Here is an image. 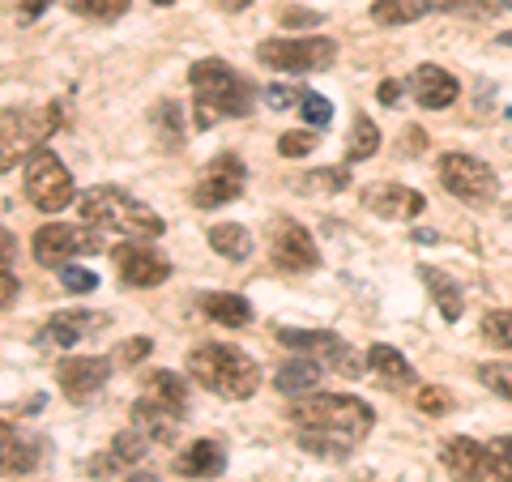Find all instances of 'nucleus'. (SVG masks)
Listing matches in <instances>:
<instances>
[{"instance_id":"obj_40","label":"nucleus","mask_w":512,"mask_h":482,"mask_svg":"<svg viewBox=\"0 0 512 482\" xmlns=\"http://www.w3.org/2000/svg\"><path fill=\"white\" fill-rule=\"evenodd\" d=\"M128 0H69L73 13H94V18H111V13H124Z\"/></svg>"},{"instance_id":"obj_5","label":"nucleus","mask_w":512,"mask_h":482,"mask_svg":"<svg viewBox=\"0 0 512 482\" xmlns=\"http://www.w3.org/2000/svg\"><path fill=\"white\" fill-rule=\"evenodd\" d=\"M56 124H60L56 107L5 111V116H0V171H13L22 158L43 150V141L56 133Z\"/></svg>"},{"instance_id":"obj_6","label":"nucleus","mask_w":512,"mask_h":482,"mask_svg":"<svg viewBox=\"0 0 512 482\" xmlns=\"http://www.w3.org/2000/svg\"><path fill=\"white\" fill-rule=\"evenodd\" d=\"M30 252H35L39 265L64 269L77 256L103 252V239H99V227H90V222H47V227L30 235Z\"/></svg>"},{"instance_id":"obj_45","label":"nucleus","mask_w":512,"mask_h":482,"mask_svg":"<svg viewBox=\"0 0 512 482\" xmlns=\"http://www.w3.org/2000/svg\"><path fill=\"white\" fill-rule=\"evenodd\" d=\"M261 99H265L269 107H291V103H295V94L286 90V86H265V90H261ZM295 107H299V103H295Z\"/></svg>"},{"instance_id":"obj_39","label":"nucleus","mask_w":512,"mask_h":482,"mask_svg":"<svg viewBox=\"0 0 512 482\" xmlns=\"http://www.w3.org/2000/svg\"><path fill=\"white\" fill-rule=\"evenodd\" d=\"M419 410H423V414H431V419H440V414L453 410V397H448L444 389H436V384H431V389H419Z\"/></svg>"},{"instance_id":"obj_18","label":"nucleus","mask_w":512,"mask_h":482,"mask_svg":"<svg viewBox=\"0 0 512 482\" xmlns=\"http://www.w3.org/2000/svg\"><path fill=\"white\" fill-rule=\"evenodd\" d=\"M180 419H184V410H175V406H167V401H158L150 393L141 401H133V427L146 431L154 444H171L175 436H180Z\"/></svg>"},{"instance_id":"obj_14","label":"nucleus","mask_w":512,"mask_h":482,"mask_svg":"<svg viewBox=\"0 0 512 482\" xmlns=\"http://www.w3.org/2000/svg\"><path fill=\"white\" fill-rule=\"evenodd\" d=\"M269 256H274V265L282 273H312L320 265V248L316 239L299 227V222L282 218L274 222V239H269Z\"/></svg>"},{"instance_id":"obj_29","label":"nucleus","mask_w":512,"mask_h":482,"mask_svg":"<svg viewBox=\"0 0 512 482\" xmlns=\"http://www.w3.org/2000/svg\"><path fill=\"white\" fill-rule=\"evenodd\" d=\"M146 393L150 397H158V401H167V406H175V410H188V380L180 376V372H154V376H146Z\"/></svg>"},{"instance_id":"obj_33","label":"nucleus","mask_w":512,"mask_h":482,"mask_svg":"<svg viewBox=\"0 0 512 482\" xmlns=\"http://www.w3.org/2000/svg\"><path fill=\"white\" fill-rule=\"evenodd\" d=\"M60 286H64L69 295H90L94 286H99V273L82 269V265H64V269H60Z\"/></svg>"},{"instance_id":"obj_30","label":"nucleus","mask_w":512,"mask_h":482,"mask_svg":"<svg viewBox=\"0 0 512 482\" xmlns=\"http://www.w3.org/2000/svg\"><path fill=\"white\" fill-rule=\"evenodd\" d=\"M150 436H146V431H137V427H128V431H120V436L116 440H111V448H107V457L111 461H116V465H137L141 457H146L150 453Z\"/></svg>"},{"instance_id":"obj_12","label":"nucleus","mask_w":512,"mask_h":482,"mask_svg":"<svg viewBox=\"0 0 512 482\" xmlns=\"http://www.w3.org/2000/svg\"><path fill=\"white\" fill-rule=\"evenodd\" d=\"M440 457L461 482H508L500 457L491 453V444H478L470 436H448Z\"/></svg>"},{"instance_id":"obj_20","label":"nucleus","mask_w":512,"mask_h":482,"mask_svg":"<svg viewBox=\"0 0 512 482\" xmlns=\"http://www.w3.org/2000/svg\"><path fill=\"white\" fill-rule=\"evenodd\" d=\"M466 0H372V18L380 26H410L427 18V13H444V9H461Z\"/></svg>"},{"instance_id":"obj_47","label":"nucleus","mask_w":512,"mask_h":482,"mask_svg":"<svg viewBox=\"0 0 512 482\" xmlns=\"http://www.w3.org/2000/svg\"><path fill=\"white\" fill-rule=\"evenodd\" d=\"M47 5H52V0H22V18H26V22H35Z\"/></svg>"},{"instance_id":"obj_28","label":"nucleus","mask_w":512,"mask_h":482,"mask_svg":"<svg viewBox=\"0 0 512 482\" xmlns=\"http://www.w3.org/2000/svg\"><path fill=\"white\" fill-rule=\"evenodd\" d=\"M380 150V128L372 116H355V124H350V141H346V158L350 163H363V158H372Z\"/></svg>"},{"instance_id":"obj_46","label":"nucleus","mask_w":512,"mask_h":482,"mask_svg":"<svg viewBox=\"0 0 512 482\" xmlns=\"http://www.w3.org/2000/svg\"><path fill=\"white\" fill-rule=\"evenodd\" d=\"M376 94H380V103H389V107H393L397 99H402V82H380Z\"/></svg>"},{"instance_id":"obj_23","label":"nucleus","mask_w":512,"mask_h":482,"mask_svg":"<svg viewBox=\"0 0 512 482\" xmlns=\"http://www.w3.org/2000/svg\"><path fill=\"white\" fill-rule=\"evenodd\" d=\"M320 376H325V367H320L316 359H308V355H299V359L278 367L274 384H278V393H286V397H303V393H316Z\"/></svg>"},{"instance_id":"obj_9","label":"nucleus","mask_w":512,"mask_h":482,"mask_svg":"<svg viewBox=\"0 0 512 482\" xmlns=\"http://www.w3.org/2000/svg\"><path fill=\"white\" fill-rule=\"evenodd\" d=\"M278 342L291 346L295 355H308L316 359L320 367H333V372H342L355 380L367 359H359V350H350V342H342L338 333H320V329H278Z\"/></svg>"},{"instance_id":"obj_44","label":"nucleus","mask_w":512,"mask_h":482,"mask_svg":"<svg viewBox=\"0 0 512 482\" xmlns=\"http://www.w3.org/2000/svg\"><path fill=\"white\" fill-rule=\"evenodd\" d=\"M491 453L500 457L504 474H508V482H512V436H495V440H491Z\"/></svg>"},{"instance_id":"obj_42","label":"nucleus","mask_w":512,"mask_h":482,"mask_svg":"<svg viewBox=\"0 0 512 482\" xmlns=\"http://www.w3.org/2000/svg\"><path fill=\"white\" fill-rule=\"evenodd\" d=\"M150 337H128V346L120 350V363H141V359H146L150 355Z\"/></svg>"},{"instance_id":"obj_51","label":"nucleus","mask_w":512,"mask_h":482,"mask_svg":"<svg viewBox=\"0 0 512 482\" xmlns=\"http://www.w3.org/2000/svg\"><path fill=\"white\" fill-rule=\"evenodd\" d=\"M120 482H158L154 474H128V478H120Z\"/></svg>"},{"instance_id":"obj_19","label":"nucleus","mask_w":512,"mask_h":482,"mask_svg":"<svg viewBox=\"0 0 512 482\" xmlns=\"http://www.w3.org/2000/svg\"><path fill=\"white\" fill-rule=\"evenodd\" d=\"M94 325H99V320H94L90 312L69 308V312H56L52 320H47V325L39 329L35 342H39V346H47V350H69V346L82 342V337H86Z\"/></svg>"},{"instance_id":"obj_21","label":"nucleus","mask_w":512,"mask_h":482,"mask_svg":"<svg viewBox=\"0 0 512 482\" xmlns=\"http://www.w3.org/2000/svg\"><path fill=\"white\" fill-rule=\"evenodd\" d=\"M222 470H227V448L218 440H192L175 457V474H184V478H218Z\"/></svg>"},{"instance_id":"obj_43","label":"nucleus","mask_w":512,"mask_h":482,"mask_svg":"<svg viewBox=\"0 0 512 482\" xmlns=\"http://www.w3.org/2000/svg\"><path fill=\"white\" fill-rule=\"evenodd\" d=\"M282 26H291V30H299V26H320V13H312V9H286V13H282Z\"/></svg>"},{"instance_id":"obj_4","label":"nucleus","mask_w":512,"mask_h":482,"mask_svg":"<svg viewBox=\"0 0 512 482\" xmlns=\"http://www.w3.org/2000/svg\"><path fill=\"white\" fill-rule=\"evenodd\" d=\"M77 210H82V222H90V227L120 231L128 239H158L167 231V222L158 218L150 205H141L137 197H128L124 188H111V184L90 188Z\"/></svg>"},{"instance_id":"obj_8","label":"nucleus","mask_w":512,"mask_h":482,"mask_svg":"<svg viewBox=\"0 0 512 482\" xmlns=\"http://www.w3.org/2000/svg\"><path fill=\"white\" fill-rule=\"evenodd\" d=\"M22 184H26V201L43 214H60L73 205V175L64 171V163L52 150H35L26 158Z\"/></svg>"},{"instance_id":"obj_52","label":"nucleus","mask_w":512,"mask_h":482,"mask_svg":"<svg viewBox=\"0 0 512 482\" xmlns=\"http://www.w3.org/2000/svg\"><path fill=\"white\" fill-rule=\"evenodd\" d=\"M500 43H504V47H512V30H508V35H500Z\"/></svg>"},{"instance_id":"obj_10","label":"nucleus","mask_w":512,"mask_h":482,"mask_svg":"<svg viewBox=\"0 0 512 482\" xmlns=\"http://www.w3.org/2000/svg\"><path fill=\"white\" fill-rule=\"evenodd\" d=\"M436 171H440V184L461 201H495V192H500V175L474 154L448 150V154H440Z\"/></svg>"},{"instance_id":"obj_22","label":"nucleus","mask_w":512,"mask_h":482,"mask_svg":"<svg viewBox=\"0 0 512 482\" xmlns=\"http://www.w3.org/2000/svg\"><path fill=\"white\" fill-rule=\"evenodd\" d=\"M367 372H372L380 384H389V389H410V384H414L410 359L402 355V350L384 346V342H376L372 350H367Z\"/></svg>"},{"instance_id":"obj_34","label":"nucleus","mask_w":512,"mask_h":482,"mask_svg":"<svg viewBox=\"0 0 512 482\" xmlns=\"http://www.w3.org/2000/svg\"><path fill=\"white\" fill-rule=\"evenodd\" d=\"M483 337L495 346L512 350V312H487L483 316Z\"/></svg>"},{"instance_id":"obj_24","label":"nucleus","mask_w":512,"mask_h":482,"mask_svg":"<svg viewBox=\"0 0 512 482\" xmlns=\"http://www.w3.org/2000/svg\"><path fill=\"white\" fill-rule=\"evenodd\" d=\"M39 465V444L0 427V474H30Z\"/></svg>"},{"instance_id":"obj_35","label":"nucleus","mask_w":512,"mask_h":482,"mask_svg":"<svg viewBox=\"0 0 512 482\" xmlns=\"http://www.w3.org/2000/svg\"><path fill=\"white\" fill-rule=\"evenodd\" d=\"M478 376H483L487 389H495L500 397L512 401V363H483L478 367Z\"/></svg>"},{"instance_id":"obj_1","label":"nucleus","mask_w":512,"mask_h":482,"mask_svg":"<svg viewBox=\"0 0 512 482\" xmlns=\"http://www.w3.org/2000/svg\"><path fill=\"white\" fill-rule=\"evenodd\" d=\"M286 419H291L295 431H316V436H333L355 448L359 440H367V431L376 427V414L367 401L359 397H346V393H312L295 401L291 410H286Z\"/></svg>"},{"instance_id":"obj_3","label":"nucleus","mask_w":512,"mask_h":482,"mask_svg":"<svg viewBox=\"0 0 512 482\" xmlns=\"http://www.w3.org/2000/svg\"><path fill=\"white\" fill-rule=\"evenodd\" d=\"M188 86H192V94H197V124L201 128H210L222 116H248L252 99H256L252 82H244L227 60H214V56L192 64Z\"/></svg>"},{"instance_id":"obj_11","label":"nucleus","mask_w":512,"mask_h":482,"mask_svg":"<svg viewBox=\"0 0 512 482\" xmlns=\"http://www.w3.org/2000/svg\"><path fill=\"white\" fill-rule=\"evenodd\" d=\"M248 171L235 154H218L210 167L201 171V180L192 184V205L197 210H218V205H231L235 197H244Z\"/></svg>"},{"instance_id":"obj_48","label":"nucleus","mask_w":512,"mask_h":482,"mask_svg":"<svg viewBox=\"0 0 512 482\" xmlns=\"http://www.w3.org/2000/svg\"><path fill=\"white\" fill-rule=\"evenodd\" d=\"M13 252H18V244H13V235L0 227V261H9V265H13Z\"/></svg>"},{"instance_id":"obj_15","label":"nucleus","mask_w":512,"mask_h":482,"mask_svg":"<svg viewBox=\"0 0 512 482\" xmlns=\"http://www.w3.org/2000/svg\"><path fill=\"white\" fill-rule=\"evenodd\" d=\"M359 201H363L376 218H389V222H414V218L427 210V197H423V192H414V188H406V184H389V180L367 184V188L359 192Z\"/></svg>"},{"instance_id":"obj_25","label":"nucleus","mask_w":512,"mask_h":482,"mask_svg":"<svg viewBox=\"0 0 512 482\" xmlns=\"http://www.w3.org/2000/svg\"><path fill=\"white\" fill-rule=\"evenodd\" d=\"M201 312L210 316L214 325H222V329H244L248 320H252V303L244 295H222V291H214V295H201Z\"/></svg>"},{"instance_id":"obj_36","label":"nucleus","mask_w":512,"mask_h":482,"mask_svg":"<svg viewBox=\"0 0 512 482\" xmlns=\"http://www.w3.org/2000/svg\"><path fill=\"white\" fill-rule=\"evenodd\" d=\"M299 111H303V120L316 124V128H325L333 120V103L325 99V94H312V90L299 99Z\"/></svg>"},{"instance_id":"obj_7","label":"nucleus","mask_w":512,"mask_h":482,"mask_svg":"<svg viewBox=\"0 0 512 482\" xmlns=\"http://www.w3.org/2000/svg\"><path fill=\"white\" fill-rule=\"evenodd\" d=\"M256 60L278 73H320L338 60V43L325 35H303V39H265L256 47Z\"/></svg>"},{"instance_id":"obj_50","label":"nucleus","mask_w":512,"mask_h":482,"mask_svg":"<svg viewBox=\"0 0 512 482\" xmlns=\"http://www.w3.org/2000/svg\"><path fill=\"white\" fill-rule=\"evenodd\" d=\"M252 0H222V9H231V13H239V9H248Z\"/></svg>"},{"instance_id":"obj_38","label":"nucleus","mask_w":512,"mask_h":482,"mask_svg":"<svg viewBox=\"0 0 512 482\" xmlns=\"http://www.w3.org/2000/svg\"><path fill=\"white\" fill-rule=\"evenodd\" d=\"M350 184V175L342 167H325V171H312L308 175V188L312 192H342Z\"/></svg>"},{"instance_id":"obj_37","label":"nucleus","mask_w":512,"mask_h":482,"mask_svg":"<svg viewBox=\"0 0 512 482\" xmlns=\"http://www.w3.org/2000/svg\"><path fill=\"white\" fill-rule=\"evenodd\" d=\"M316 150V137L308 133V128H299V133H282L278 137V154L286 158H303V154H312Z\"/></svg>"},{"instance_id":"obj_31","label":"nucleus","mask_w":512,"mask_h":482,"mask_svg":"<svg viewBox=\"0 0 512 482\" xmlns=\"http://www.w3.org/2000/svg\"><path fill=\"white\" fill-rule=\"evenodd\" d=\"M299 444H303V453H312V457H329V461L350 457V444L333 440V436H316V431H299Z\"/></svg>"},{"instance_id":"obj_16","label":"nucleus","mask_w":512,"mask_h":482,"mask_svg":"<svg viewBox=\"0 0 512 482\" xmlns=\"http://www.w3.org/2000/svg\"><path fill=\"white\" fill-rule=\"evenodd\" d=\"M111 380V359L103 355H73L56 367V384L69 401H86Z\"/></svg>"},{"instance_id":"obj_17","label":"nucleus","mask_w":512,"mask_h":482,"mask_svg":"<svg viewBox=\"0 0 512 482\" xmlns=\"http://www.w3.org/2000/svg\"><path fill=\"white\" fill-rule=\"evenodd\" d=\"M410 94H414V103L427 107V111H444V107H453L457 103V77L440 69V64H419V69L410 73Z\"/></svg>"},{"instance_id":"obj_26","label":"nucleus","mask_w":512,"mask_h":482,"mask_svg":"<svg viewBox=\"0 0 512 482\" xmlns=\"http://www.w3.org/2000/svg\"><path fill=\"white\" fill-rule=\"evenodd\" d=\"M423 273V282H427V291H431V299H436V308H440V316L444 320H457L461 316V286L448 278L444 269H419Z\"/></svg>"},{"instance_id":"obj_53","label":"nucleus","mask_w":512,"mask_h":482,"mask_svg":"<svg viewBox=\"0 0 512 482\" xmlns=\"http://www.w3.org/2000/svg\"><path fill=\"white\" fill-rule=\"evenodd\" d=\"M154 5H171V0H154Z\"/></svg>"},{"instance_id":"obj_41","label":"nucleus","mask_w":512,"mask_h":482,"mask_svg":"<svg viewBox=\"0 0 512 482\" xmlns=\"http://www.w3.org/2000/svg\"><path fill=\"white\" fill-rule=\"evenodd\" d=\"M13 299H18V278H13V265L9 261H0V312H5Z\"/></svg>"},{"instance_id":"obj_54","label":"nucleus","mask_w":512,"mask_h":482,"mask_svg":"<svg viewBox=\"0 0 512 482\" xmlns=\"http://www.w3.org/2000/svg\"><path fill=\"white\" fill-rule=\"evenodd\" d=\"M504 9H512V0H504Z\"/></svg>"},{"instance_id":"obj_32","label":"nucleus","mask_w":512,"mask_h":482,"mask_svg":"<svg viewBox=\"0 0 512 482\" xmlns=\"http://www.w3.org/2000/svg\"><path fill=\"white\" fill-rule=\"evenodd\" d=\"M154 124H158V133H163V141L175 150L180 146V137H184V116H180V103H158L154 107Z\"/></svg>"},{"instance_id":"obj_27","label":"nucleus","mask_w":512,"mask_h":482,"mask_svg":"<svg viewBox=\"0 0 512 482\" xmlns=\"http://www.w3.org/2000/svg\"><path fill=\"white\" fill-rule=\"evenodd\" d=\"M210 248L218 256H227V261H248L252 235H248V227H239V222H222V227H210Z\"/></svg>"},{"instance_id":"obj_13","label":"nucleus","mask_w":512,"mask_h":482,"mask_svg":"<svg viewBox=\"0 0 512 482\" xmlns=\"http://www.w3.org/2000/svg\"><path fill=\"white\" fill-rule=\"evenodd\" d=\"M111 261H116L120 269V282L128 286H163L171 278V261L163 252H154V244H146V239H128V244H120L116 252H111Z\"/></svg>"},{"instance_id":"obj_2","label":"nucleus","mask_w":512,"mask_h":482,"mask_svg":"<svg viewBox=\"0 0 512 482\" xmlns=\"http://www.w3.org/2000/svg\"><path fill=\"white\" fill-rule=\"evenodd\" d=\"M188 376L197 380L205 393L227 397V401H244L261 389V367H256V359H248L239 346H222V342L192 350Z\"/></svg>"},{"instance_id":"obj_49","label":"nucleus","mask_w":512,"mask_h":482,"mask_svg":"<svg viewBox=\"0 0 512 482\" xmlns=\"http://www.w3.org/2000/svg\"><path fill=\"white\" fill-rule=\"evenodd\" d=\"M410 239H414V244H440V235H436V231H414Z\"/></svg>"}]
</instances>
